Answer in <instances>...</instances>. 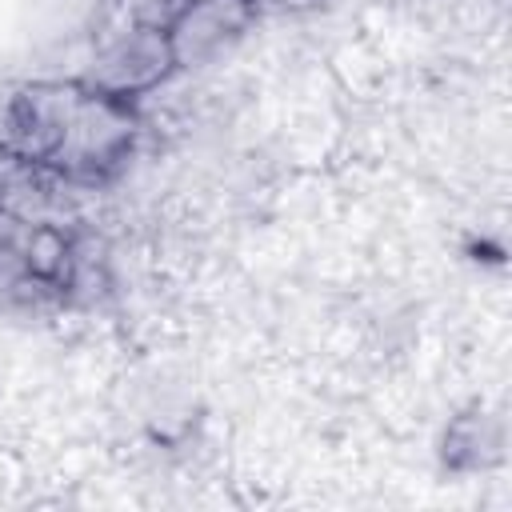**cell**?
Returning <instances> with one entry per match:
<instances>
[{
  "label": "cell",
  "instance_id": "1",
  "mask_svg": "<svg viewBox=\"0 0 512 512\" xmlns=\"http://www.w3.org/2000/svg\"><path fill=\"white\" fill-rule=\"evenodd\" d=\"M244 16L240 0H196L180 12V20L168 28V48L172 60H188L200 56L208 44H216L228 28H236Z\"/></svg>",
  "mask_w": 512,
  "mask_h": 512
}]
</instances>
